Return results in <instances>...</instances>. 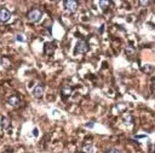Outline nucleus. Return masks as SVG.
Here are the masks:
<instances>
[{
	"mask_svg": "<svg viewBox=\"0 0 155 153\" xmlns=\"http://www.w3.org/2000/svg\"><path fill=\"white\" fill-rule=\"evenodd\" d=\"M64 6L67 11H69V12H75L78 9V3L73 1V0H67V1H64Z\"/></svg>",
	"mask_w": 155,
	"mask_h": 153,
	"instance_id": "nucleus-4",
	"label": "nucleus"
},
{
	"mask_svg": "<svg viewBox=\"0 0 155 153\" xmlns=\"http://www.w3.org/2000/svg\"><path fill=\"white\" fill-rule=\"evenodd\" d=\"M44 94V86L43 85H38L33 91V95L35 98H41Z\"/></svg>",
	"mask_w": 155,
	"mask_h": 153,
	"instance_id": "nucleus-6",
	"label": "nucleus"
},
{
	"mask_svg": "<svg viewBox=\"0 0 155 153\" xmlns=\"http://www.w3.org/2000/svg\"><path fill=\"white\" fill-rule=\"evenodd\" d=\"M11 18V13L7 9H0V23H6Z\"/></svg>",
	"mask_w": 155,
	"mask_h": 153,
	"instance_id": "nucleus-3",
	"label": "nucleus"
},
{
	"mask_svg": "<svg viewBox=\"0 0 155 153\" xmlns=\"http://www.w3.org/2000/svg\"><path fill=\"white\" fill-rule=\"evenodd\" d=\"M109 1H106V0H102V1H99V5H101V7L102 10H107V7L109 6Z\"/></svg>",
	"mask_w": 155,
	"mask_h": 153,
	"instance_id": "nucleus-10",
	"label": "nucleus"
},
{
	"mask_svg": "<svg viewBox=\"0 0 155 153\" xmlns=\"http://www.w3.org/2000/svg\"><path fill=\"white\" fill-rule=\"evenodd\" d=\"M33 135H34V136H38V135H39L38 129H37V128H34V129H33Z\"/></svg>",
	"mask_w": 155,
	"mask_h": 153,
	"instance_id": "nucleus-14",
	"label": "nucleus"
},
{
	"mask_svg": "<svg viewBox=\"0 0 155 153\" xmlns=\"http://www.w3.org/2000/svg\"><path fill=\"white\" fill-rule=\"evenodd\" d=\"M72 87H69L68 85H64V86H62V89H61V93H62V95L63 97H69L70 94H72Z\"/></svg>",
	"mask_w": 155,
	"mask_h": 153,
	"instance_id": "nucleus-8",
	"label": "nucleus"
},
{
	"mask_svg": "<svg viewBox=\"0 0 155 153\" xmlns=\"http://www.w3.org/2000/svg\"><path fill=\"white\" fill-rule=\"evenodd\" d=\"M108 153H121L119 150H116V148H113V150H110V151H108Z\"/></svg>",
	"mask_w": 155,
	"mask_h": 153,
	"instance_id": "nucleus-13",
	"label": "nucleus"
},
{
	"mask_svg": "<svg viewBox=\"0 0 155 153\" xmlns=\"http://www.w3.org/2000/svg\"><path fill=\"white\" fill-rule=\"evenodd\" d=\"M86 127H87V128H92V127H93V123L90 122V123H87V124H86Z\"/></svg>",
	"mask_w": 155,
	"mask_h": 153,
	"instance_id": "nucleus-15",
	"label": "nucleus"
},
{
	"mask_svg": "<svg viewBox=\"0 0 155 153\" xmlns=\"http://www.w3.org/2000/svg\"><path fill=\"white\" fill-rule=\"evenodd\" d=\"M10 125H11V119L9 117H3L1 121H0V127L3 129H9Z\"/></svg>",
	"mask_w": 155,
	"mask_h": 153,
	"instance_id": "nucleus-7",
	"label": "nucleus"
},
{
	"mask_svg": "<svg viewBox=\"0 0 155 153\" xmlns=\"http://www.w3.org/2000/svg\"><path fill=\"white\" fill-rule=\"evenodd\" d=\"M41 17H43V11L40 10V9H33V10H30L29 12H28V15H27L28 21L32 22V23L39 22L40 19H41Z\"/></svg>",
	"mask_w": 155,
	"mask_h": 153,
	"instance_id": "nucleus-1",
	"label": "nucleus"
},
{
	"mask_svg": "<svg viewBox=\"0 0 155 153\" xmlns=\"http://www.w3.org/2000/svg\"><path fill=\"white\" fill-rule=\"evenodd\" d=\"M7 104L10 105V106L12 107H17L21 105V99L18 95H11L9 99H7Z\"/></svg>",
	"mask_w": 155,
	"mask_h": 153,
	"instance_id": "nucleus-5",
	"label": "nucleus"
},
{
	"mask_svg": "<svg viewBox=\"0 0 155 153\" xmlns=\"http://www.w3.org/2000/svg\"><path fill=\"white\" fill-rule=\"evenodd\" d=\"M87 50H89V44L85 40H79L76 44V48H75L76 53H86Z\"/></svg>",
	"mask_w": 155,
	"mask_h": 153,
	"instance_id": "nucleus-2",
	"label": "nucleus"
},
{
	"mask_svg": "<svg viewBox=\"0 0 155 153\" xmlns=\"http://www.w3.org/2000/svg\"><path fill=\"white\" fill-rule=\"evenodd\" d=\"M16 40H17V41H22V42H23V41H26V38H24V35L18 34V35L16 36Z\"/></svg>",
	"mask_w": 155,
	"mask_h": 153,
	"instance_id": "nucleus-11",
	"label": "nucleus"
},
{
	"mask_svg": "<svg viewBox=\"0 0 155 153\" xmlns=\"http://www.w3.org/2000/svg\"><path fill=\"white\" fill-rule=\"evenodd\" d=\"M125 52H126V54H133L135 51H133V48H131V47H127Z\"/></svg>",
	"mask_w": 155,
	"mask_h": 153,
	"instance_id": "nucleus-12",
	"label": "nucleus"
},
{
	"mask_svg": "<svg viewBox=\"0 0 155 153\" xmlns=\"http://www.w3.org/2000/svg\"><path fill=\"white\" fill-rule=\"evenodd\" d=\"M84 152L85 153H92L93 152V146L92 145H86L84 147Z\"/></svg>",
	"mask_w": 155,
	"mask_h": 153,
	"instance_id": "nucleus-9",
	"label": "nucleus"
}]
</instances>
